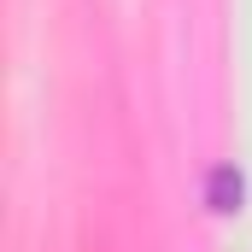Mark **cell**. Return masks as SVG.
Masks as SVG:
<instances>
[{"label": "cell", "instance_id": "1", "mask_svg": "<svg viewBox=\"0 0 252 252\" xmlns=\"http://www.w3.org/2000/svg\"><path fill=\"white\" fill-rule=\"evenodd\" d=\"M241 199H247L241 170H235V164H217V170H211V182H205V205H211L217 217H235V211H241Z\"/></svg>", "mask_w": 252, "mask_h": 252}]
</instances>
